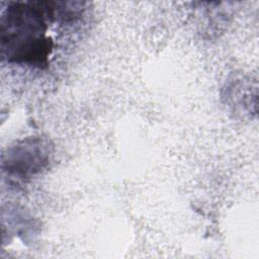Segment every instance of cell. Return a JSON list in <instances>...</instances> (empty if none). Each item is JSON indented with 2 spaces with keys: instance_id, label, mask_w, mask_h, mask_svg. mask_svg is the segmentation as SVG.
<instances>
[{
  "instance_id": "obj_2",
  "label": "cell",
  "mask_w": 259,
  "mask_h": 259,
  "mask_svg": "<svg viewBox=\"0 0 259 259\" xmlns=\"http://www.w3.org/2000/svg\"><path fill=\"white\" fill-rule=\"evenodd\" d=\"M52 149L40 138H26L9 147L2 156V170L12 181L26 182L50 164Z\"/></svg>"
},
{
  "instance_id": "obj_1",
  "label": "cell",
  "mask_w": 259,
  "mask_h": 259,
  "mask_svg": "<svg viewBox=\"0 0 259 259\" xmlns=\"http://www.w3.org/2000/svg\"><path fill=\"white\" fill-rule=\"evenodd\" d=\"M73 1H13L0 17L1 57L8 63L39 69L48 67L55 40L54 25L81 19L85 7Z\"/></svg>"
}]
</instances>
